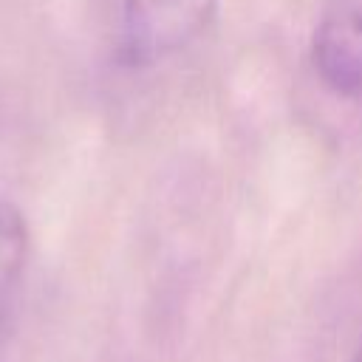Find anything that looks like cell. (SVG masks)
Masks as SVG:
<instances>
[{"instance_id": "1", "label": "cell", "mask_w": 362, "mask_h": 362, "mask_svg": "<svg viewBox=\"0 0 362 362\" xmlns=\"http://www.w3.org/2000/svg\"><path fill=\"white\" fill-rule=\"evenodd\" d=\"M218 0H122V54L156 65L192 45L215 20Z\"/></svg>"}, {"instance_id": "2", "label": "cell", "mask_w": 362, "mask_h": 362, "mask_svg": "<svg viewBox=\"0 0 362 362\" xmlns=\"http://www.w3.org/2000/svg\"><path fill=\"white\" fill-rule=\"evenodd\" d=\"M311 62L339 96H362V0H337L314 28Z\"/></svg>"}, {"instance_id": "3", "label": "cell", "mask_w": 362, "mask_h": 362, "mask_svg": "<svg viewBox=\"0 0 362 362\" xmlns=\"http://www.w3.org/2000/svg\"><path fill=\"white\" fill-rule=\"evenodd\" d=\"M25 260H28L25 218L14 204L0 201V331L8 320L14 294L20 288Z\"/></svg>"}, {"instance_id": "4", "label": "cell", "mask_w": 362, "mask_h": 362, "mask_svg": "<svg viewBox=\"0 0 362 362\" xmlns=\"http://www.w3.org/2000/svg\"><path fill=\"white\" fill-rule=\"evenodd\" d=\"M354 362H362V342H359V348H356V354H354Z\"/></svg>"}]
</instances>
